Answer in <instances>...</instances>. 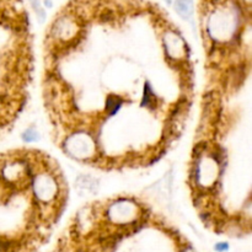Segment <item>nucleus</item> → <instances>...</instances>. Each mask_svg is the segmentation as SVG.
<instances>
[{"label": "nucleus", "mask_w": 252, "mask_h": 252, "mask_svg": "<svg viewBox=\"0 0 252 252\" xmlns=\"http://www.w3.org/2000/svg\"><path fill=\"white\" fill-rule=\"evenodd\" d=\"M30 2H31L32 7L34 9V11H36V14L38 15L39 19H43L44 17V10L42 9L41 6V0H30Z\"/></svg>", "instance_id": "nucleus-3"}, {"label": "nucleus", "mask_w": 252, "mask_h": 252, "mask_svg": "<svg viewBox=\"0 0 252 252\" xmlns=\"http://www.w3.org/2000/svg\"><path fill=\"white\" fill-rule=\"evenodd\" d=\"M22 138H24L25 142H34V140L38 139V137H37V133L34 132L33 129H27L26 132L24 133V135H22Z\"/></svg>", "instance_id": "nucleus-4"}, {"label": "nucleus", "mask_w": 252, "mask_h": 252, "mask_svg": "<svg viewBox=\"0 0 252 252\" xmlns=\"http://www.w3.org/2000/svg\"><path fill=\"white\" fill-rule=\"evenodd\" d=\"M37 187V193L39 197L43 199H49L53 197L54 192H56V187H54V182L51 179H38L36 182Z\"/></svg>", "instance_id": "nucleus-1"}, {"label": "nucleus", "mask_w": 252, "mask_h": 252, "mask_svg": "<svg viewBox=\"0 0 252 252\" xmlns=\"http://www.w3.org/2000/svg\"><path fill=\"white\" fill-rule=\"evenodd\" d=\"M217 249H218L219 251L226 250V249H228V245H226V244H220V245H218V246H217Z\"/></svg>", "instance_id": "nucleus-5"}, {"label": "nucleus", "mask_w": 252, "mask_h": 252, "mask_svg": "<svg viewBox=\"0 0 252 252\" xmlns=\"http://www.w3.org/2000/svg\"><path fill=\"white\" fill-rule=\"evenodd\" d=\"M174 6L177 14L186 20L193 14V0H175Z\"/></svg>", "instance_id": "nucleus-2"}, {"label": "nucleus", "mask_w": 252, "mask_h": 252, "mask_svg": "<svg viewBox=\"0 0 252 252\" xmlns=\"http://www.w3.org/2000/svg\"><path fill=\"white\" fill-rule=\"evenodd\" d=\"M165 1H166L167 4H171V2H172V0H165Z\"/></svg>", "instance_id": "nucleus-6"}]
</instances>
